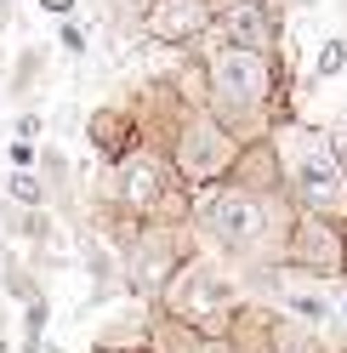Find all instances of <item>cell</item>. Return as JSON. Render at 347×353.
<instances>
[{"mask_svg":"<svg viewBox=\"0 0 347 353\" xmlns=\"http://www.w3.org/2000/svg\"><path fill=\"white\" fill-rule=\"evenodd\" d=\"M200 74H205V108L240 143L256 125H268L273 103H279V63H273V52L233 46V40L211 34V46L200 52Z\"/></svg>","mask_w":347,"mask_h":353,"instance_id":"obj_1","label":"cell"},{"mask_svg":"<svg viewBox=\"0 0 347 353\" xmlns=\"http://www.w3.org/2000/svg\"><path fill=\"white\" fill-rule=\"evenodd\" d=\"M279 200H285V194H245L233 183H211V188L193 194V216L188 223L200 228L222 256L251 262V256H268V245L285 239V228H291V211Z\"/></svg>","mask_w":347,"mask_h":353,"instance_id":"obj_2","label":"cell"},{"mask_svg":"<svg viewBox=\"0 0 347 353\" xmlns=\"http://www.w3.org/2000/svg\"><path fill=\"white\" fill-rule=\"evenodd\" d=\"M279 160H285V194L302 211L347 223V171L330 148V131L291 125V143H279Z\"/></svg>","mask_w":347,"mask_h":353,"instance_id":"obj_3","label":"cell"},{"mask_svg":"<svg viewBox=\"0 0 347 353\" xmlns=\"http://www.w3.org/2000/svg\"><path fill=\"white\" fill-rule=\"evenodd\" d=\"M114 200L137 216V223H188L193 216V188H182V176L171 171L160 148H132L114 165Z\"/></svg>","mask_w":347,"mask_h":353,"instance_id":"obj_4","label":"cell"},{"mask_svg":"<svg viewBox=\"0 0 347 353\" xmlns=\"http://www.w3.org/2000/svg\"><path fill=\"white\" fill-rule=\"evenodd\" d=\"M160 307L216 342V336H222V325H228V314L240 307V291H233V279L216 268V262H205L200 251H193L182 268L171 274V285L160 291Z\"/></svg>","mask_w":347,"mask_h":353,"instance_id":"obj_5","label":"cell"},{"mask_svg":"<svg viewBox=\"0 0 347 353\" xmlns=\"http://www.w3.org/2000/svg\"><path fill=\"white\" fill-rule=\"evenodd\" d=\"M193 251H200V245H193L188 223H143L120 245V279H125V291L143 296V302H160L171 274H177Z\"/></svg>","mask_w":347,"mask_h":353,"instance_id":"obj_6","label":"cell"},{"mask_svg":"<svg viewBox=\"0 0 347 353\" xmlns=\"http://www.w3.org/2000/svg\"><path fill=\"white\" fill-rule=\"evenodd\" d=\"M233 154H240V137L211 114V108L200 103V108H188L182 114V125L171 131V143H165V160H171V171L182 176V188H211V183H222L228 176V165H233Z\"/></svg>","mask_w":347,"mask_h":353,"instance_id":"obj_7","label":"cell"},{"mask_svg":"<svg viewBox=\"0 0 347 353\" xmlns=\"http://www.w3.org/2000/svg\"><path fill=\"white\" fill-rule=\"evenodd\" d=\"M279 262L296 274H313V279H341L347 274V234L336 216H319V211H291V228L279 239Z\"/></svg>","mask_w":347,"mask_h":353,"instance_id":"obj_8","label":"cell"},{"mask_svg":"<svg viewBox=\"0 0 347 353\" xmlns=\"http://www.w3.org/2000/svg\"><path fill=\"white\" fill-rule=\"evenodd\" d=\"M216 23V0H148L143 6V34L160 46H193Z\"/></svg>","mask_w":347,"mask_h":353,"instance_id":"obj_9","label":"cell"},{"mask_svg":"<svg viewBox=\"0 0 347 353\" xmlns=\"http://www.w3.org/2000/svg\"><path fill=\"white\" fill-rule=\"evenodd\" d=\"M85 143H92L97 160L120 165L132 148H143V125H137V108L132 103H103L85 114Z\"/></svg>","mask_w":347,"mask_h":353,"instance_id":"obj_10","label":"cell"},{"mask_svg":"<svg viewBox=\"0 0 347 353\" xmlns=\"http://www.w3.org/2000/svg\"><path fill=\"white\" fill-rule=\"evenodd\" d=\"M216 40H233V46H256V52H273V12L268 0H233V6L216 12Z\"/></svg>","mask_w":347,"mask_h":353,"instance_id":"obj_11","label":"cell"},{"mask_svg":"<svg viewBox=\"0 0 347 353\" xmlns=\"http://www.w3.org/2000/svg\"><path fill=\"white\" fill-rule=\"evenodd\" d=\"M0 228H6V239H23V245H46L57 234L46 205H12V200L0 205Z\"/></svg>","mask_w":347,"mask_h":353,"instance_id":"obj_12","label":"cell"},{"mask_svg":"<svg viewBox=\"0 0 347 353\" xmlns=\"http://www.w3.org/2000/svg\"><path fill=\"white\" fill-rule=\"evenodd\" d=\"M46 63H52V46H23V57L12 63V97H29L46 74Z\"/></svg>","mask_w":347,"mask_h":353,"instance_id":"obj_13","label":"cell"},{"mask_svg":"<svg viewBox=\"0 0 347 353\" xmlns=\"http://www.w3.org/2000/svg\"><path fill=\"white\" fill-rule=\"evenodd\" d=\"M6 200L12 205H52V194H46V183H40V171H6Z\"/></svg>","mask_w":347,"mask_h":353,"instance_id":"obj_14","label":"cell"},{"mask_svg":"<svg viewBox=\"0 0 347 353\" xmlns=\"http://www.w3.org/2000/svg\"><path fill=\"white\" fill-rule=\"evenodd\" d=\"M0 285H6V296H12L17 307H23V302H34V296H46V291L34 285V274L23 268V262H17V251H6V268H0Z\"/></svg>","mask_w":347,"mask_h":353,"instance_id":"obj_15","label":"cell"},{"mask_svg":"<svg viewBox=\"0 0 347 353\" xmlns=\"http://www.w3.org/2000/svg\"><path fill=\"white\" fill-rule=\"evenodd\" d=\"M285 307L308 325V330H319L324 319H330V307H324V296H308V291H285Z\"/></svg>","mask_w":347,"mask_h":353,"instance_id":"obj_16","label":"cell"},{"mask_svg":"<svg viewBox=\"0 0 347 353\" xmlns=\"http://www.w3.org/2000/svg\"><path fill=\"white\" fill-rule=\"evenodd\" d=\"M341 69H347V40L330 34V40L319 46V80H330V74H341Z\"/></svg>","mask_w":347,"mask_h":353,"instance_id":"obj_17","label":"cell"},{"mask_svg":"<svg viewBox=\"0 0 347 353\" xmlns=\"http://www.w3.org/2000/svg\"><path fill=\"white\" fill-rule=\"evenodd\" d=\"M57 52L63 57H85V29L74 17H57Z\"/></svg>","mask_w":347,"mask_h":353,"instance_id":"obj_18","label":"cell"},{"mask_svg":"<svg viewBox=\"0 0 347 353\" xmlns=\"http://www.w3.org/2000/svg\"><path fill=\"white\" fill-rule=\"evenodd\" d=\"M6 165H12V171H34V165H40V143L12 137V143H6Z\"/></svg>","mask_w":347,"mask_h":353,"instance_id":"obj_19","label":"cell"},{"mask_svg":"<svg viewBox=\"0 0 347 353\" xmlns=\"http://www.w3.org/2000/svg\"><path fill=\"white\" fill-rule=\"evenodd\" d=\"M40 131H46V114H40V108H17L12 137H29V143H40Z\"/></svg>","mask_w":347,"mask_h":353,"instance_id":"obj_20","label":"cell"},{"mask_svg":"<svg viewBox=\"0 0 347 353\" xmlns=\"http://www.w3.org/2000/svg\"><path fill=\"white\" fill-rule=\"evenodd\" d=\"M34 6L46 12V17H74V12H80V0H34Z\"/></svg>","mask_w":347,"mask_h":353,"instance_id":"obj_21","label":"cell"},{"mask_svg":"<svg viewBox=\"0 0 347 353\" xmlns=\"http://www.w3.org/2000/svg\"><path fill=\"white\" fill-rule=\"evenodd\" d=\"M12 12H17V0H0V34H6V23H12Z\"/></svg>","mask_w":347,"mask_h":353,"instance_id":"obj_22","label":"cell"},{"mask_svg":"<svg viewBox=\"0 0 347 353\" xmlns=\"http://www.w3.org/2000/svg\"><path fill=\"white\" fill-rule=\"evenodd\" d=\"M92 353H132V347H108V342H97V347H92Z\"/></svg>","mask_w":347,"mask_h":353,"instance_id":"obj_23","label":"cell"},{"mask_svg":"<svg viewBox=\"0 0 347 353\" xmlns=\"http://www.w3.org/2000/svg\"><path fill=\"white\" fill-rule=\"evenodd\" d=\"M341 319H347V302H341Z\"/></svg>","mask_w":347,"mask_h":353,"instance_id":"obj_24","label":"cell"},{"mask_svg":"<svg viewBox=\"0 0 347 353\" xmlns=\"http://www.w3.org/2000/svg\"><path fill=\"white\" fill-rule=\"evenodd\" d=\"M341 12H347V0H341Z\"/></svg>","mask_w":347,"mask_h":353,"instance_id":"obj_25","label":"cell"}]
</instances>
